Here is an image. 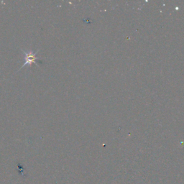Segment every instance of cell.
Returning <instances> with one entry per match:
<instances>
[{"mask_svg": "<svg viewBox=\"0 0 184 184\" xmlns=\"http://www.w3.org/2000/svg\"><path fill=\"white\" fill-rule=\"evenodd\" d=\"M23 50L24 53V61H25V62H24L23 66L19 68V70L25 67V66H31L32 63H35L36 66H38V64H37L38 62L40 63H42L41 61H38L37 58V53H38V50L35 53H33L32 51H31V50L30 51H27V50L25 51V50Z\"/></svg>", "mask_w": 184, "mask_h": 184, "instance_id": "cell-1", "label": "cell"}]
</instances>
